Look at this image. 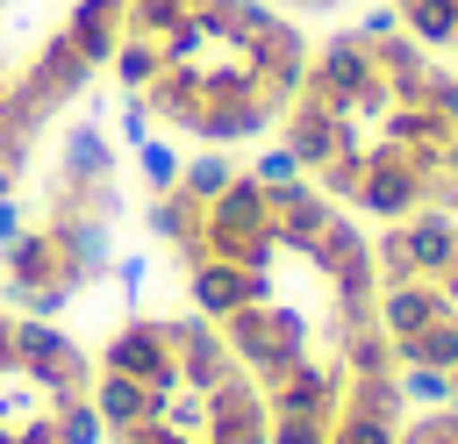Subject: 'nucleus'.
I'll list each match as a JSON object with an SVG mask.
<instances>
[{
	"label": "nucleus",
	"instance_id": "nucleus-1",
	"mask_svg": "<svg viewBox=\"0 0 458 444\" xmlns=\"http://www.w3.org/2000/svg\"><path fill=\"white\" fill-rule=\"evenodd\" d=\"M200 243H208L215 258H236V265L265 272L272 251H279V229H272V186H258L250 172H236V179L208 201V215H200Z\"/></svg>",
	"mask_w": 458,
	"mask_h": 444
},
{
	"label": "nucleus",
	"instance_id": "nucleus-2",
	"mask_svg": "<svg viewBox=\"0 0 458 444\" xmlns=\"http://www.w3.org/2000/svg\"><path fill=\"white\" fill-rule=\"evenodd\" d=\"M222 337H229L236 365H243L258 387L308 358V322H301V308H286V301H250V308H236V315L222 322Z\"/></svg>",
	"mask_w": 458,
	"mask_h": 444
},
{
	"label": "nucleus",
	"instance_id": "nucleus-3",
	"mask_svg": "<svg viewBox=\"0 0 458 444\" xmlns=\"http://www.w3.org/2000/svg\"><path fill=\"white\" fill-rule=\"evenodd\" d=\"M315 100H329V115L344 122L358 100H394L386 93V79H379V64H372V43L358 36V29H344V36H329L315 57H308V79H301Z\"/></svg>",
	"mask_w": 458,
	"mask_h": 444
},
{
	"label": "nucleus",
	"instance_id": "nucleus-4",
	"mask_svg": "<svg viewBox=\"0 0 458 444\" xmlns=\"http://www.w3.org/2000/svg\"><path fill=\"white\" fill-rule=\"evenodd\" d=\"M100 372H129V380H143L157 408L186 387V372H179V358H172V337H165V315H157V322H143V315L122 322V329L107 337V351H100Z\"/></svg>",
	"mask_w": 458,
	"mask_h": 444
},
{
	"label": "nucleus",
	"instance_id": "nucleus-5",
	"mask_svg": "<svg viewBox=\"0 0 458 444\" xmlns=\"http://www.w3.org/2000/svg\"><path fill=\"white\" fill-rule=\"evenodd\" d=\"M179 265H186L193 315H208V322H229L236 308L265 301V272H250V265H236V258H215L208 243H179Z\"/></svg>",
	"mask_w": 458,
	"mask_h": 444
},
{
	"label": "nucleus",
	"instance_id": "nucleus-6",
	"mask_svg": "<svg viewBox=\"0 0 458 444\" xmlns=\"http://www.w3.org/2000/svg\"><path fill=\"white\" fill-rule=\"evenodd\" d=\"M422 193H429V172L408 158V150H394V143H372L365 150V179H358V208L365 215H379V222H408L415 208H422Z\"/></svg>",
	"mask_w": 458,
	"mask_h": 444
},
{
	"label": "nucleus",
	"instance_id": "nucleus-7",
	"mask_svg": "<svg viewBox=\"0 0 458 444\" xmlns=\"http://www.w3.org/2000/svg\"><path fill=\"white\" fill-rule=\"evenodd\" d=\"M165 337H172V358H179V372H186L193 394H208V387H222L236 372V351L222 337V322H208V315H165Z\"/></svg>",
	"mask_w": 458,
	"mask_h": 444
},
{
	"label": "nucleus",
	"instance_id": "nucleus-8",
	"mask_svg": "<svg viewBox=\"0 0 458 444\" xmlns=\"http://www.w3.org/2000/svg\"><path fill=\"white\" fill-rule=\"evenodd\" d=\"M336 401H344V365L301 358L279 380H265V408L272 415H322V423H336Z\"/></svg>",
	"mask_w": 458,
	"mask_h": 444
},
{
	"label": "nucleus",
	"instance_id": "nucleus-9",
	"mask_svg": "<svg viewBox=\"0 0 458 444\" xmlns=\"http://www.w3.org/2000/svg\"><path fill=\"white\" fill-rule=\"evenodd\" d=\"M329 222H336V208H329V193H322V186H308V179L272 186V229H279V243H286V251L315 258V243L329 236Z\"/></svg>",
	"mask_w": 458,
	"mask_h": 444
},
{
	"label": "nucleus",
	"instance_id": "nucleus-10",
	"mask_svg": "<svg viewBox=\"0 0 458 444\" xmlns=\"http://www.w3.org/2000/svg\"><path fill=\"white\" fill-rule=\"evenodd\" d=\"M272 122H279V107H265L258 93H243V100H208L200 122H193V136H200L208 150H222V143H258Z\"/></svg>",
	"mask_w": 458,
	"mask_h": 444
},
{
	"label": "nucleus",
	"instance_id": "nucleus-11",
	"mask_svg": "<svg viewBox=\"0 0 458 444\" xmlns=\"http://www.w3.org/2000/svg\"><path fill=\"white\" fill-rule=\"evenodd\" d=\"M394 243L408 251V265H415L422 279H437V272L458 258V222L437 215V208H415L408 222H394Z\"/></svg>",
	"mask_w": 458,
	"mask_h": 444
},
{
	"label": "nucleus",
	"instance_id": "nucleus-12",
	"mask_svg": "<svg viewBox=\"0 0 458 444\" xmlns=\"http://www.w3.org/2000/svg\"><path fill=\"white\" fill-rule=\"evenodd\" d=\"M451 301L437 294V279H401V286H379V301H372V322L386 329V337H408V329H422V322H437Z\"/></svg>",
	"mask_w": 458,
	"mask_h": 444
},
{
	"label": "nucleus",
	"instance_id": "nucleus-13",
	"mask_svg": "<svg viewBox=\"0 0 458 444\" xmlns=\"http://www.w3.org/2000/svg\"><path fill=\"white\" fill-rule=\"evenodd\" d=\"M64 36H72V50L100 72V64L114 57V43H122V0H72Z\"/></svg>",
	"mask_w": 458,
	"mask_h": 444
},
{
	"label": "nucleus",
	"instance_id": "nucleus-14",
	"mask_svg": "<svg viewBox=\"0 0 458 444\" xmlns=\"http://www.w3.org/2000/svg\"><path fill=\"white\" fill-rule=\"evenodd\" d=\"M107 179H114V143H107L93 122H72V129H64L57 186H107Z\"/></svg>",
	"mask_w": 458,
	"mask_h": 444
},
{
	"label": "nucleus",
	"instance_id": "nucleus-15",
	"mask_svg": "<svg viewBox=\"0 0 458 444\" xmlns=\"http://www.w3.org/2000/svg\"><path fill=\"white\" fill-rule=\"evenodd\" d=\"M93 415L107 423V430H129V423H143L157 401H150V387L143 380H129V372H93Z\"/></svg>",
	"mask_w": 458,
	"mask_h": 444
},
{
	"label": "nucleus",
	"instance_id": "nucleus-16",
	"mask_svg": "<svg viewBox=\"0 0 458 444\" xmlns=\"http://www.w3.org/2000/svg\"><path fill=\"white\" fill-rule=\"evenodd\" d=\"M394 365H437V372H451L458 365V308H444L437 322L394 337Z\"/></svg>",
	"mask_w": 458,
	"mask_h": 444
},
{
	"label": "nucleus",
	"instance_id": "nucleus-17",
	"mask_svg": "<svg viewBox=\"0 0 458 444\" xmlns=\"http://www.w3.org/2000/svg\"><path fill=\"white\" fill-rule=\"evenodd\" d=\"M336 365H344V380H379V372H401V365H394V337H386L372 315H365V322H344V358H336Z\"/></svg>",
	"mask_w": 458,
	"mask_h": 444
},
{
	"label": "nucleus",
	"instance_id": "nucleus-18",
	"mask_svg": "<svg viewBox=\"0 0 458 444\" xmlns=\"http://www.w3.org/2000/svg\"><path fill=\"white\" fill-rule=\"evenodd\" d=\"M200 215H208V208H200L193 193H179V186L143 201V229H150V236H165L172 251H179V243H200Z\"/></svg>",
	"mask_w": 458,
	"mask_h": 444
},
{
	"label": "nucleus",
	"instance_id": "nucleus-19",
	"mask_svg": "<svg viewBox=\"0 0 458 444\" xmlns=\"http://www.w3.org/2000/svg\"><path fill=\"white\" fill-rule=\"evenodd\" d=\"M107 64H114V79H122V93H150V79L165 72V50H157V36H122Z\"/></svg>",
	"mask_w": 458,
	"mask_h": 444
},
{
	"label": "nucleus",
	"instance_id": "nucleus-20",
	"mask_svg": "<svg viewBox=\"0 0 458 444\" xmlns=\"http://www.w3.org/2000/svg\"><path fill=\"white\" fill-rule=\"evenodd\" d=\"M229 179H236V165H229L222 150H193V158L179 165V193H193L200 208H208V201H215V193H222Z\"/></svg>",
	"mask_w": 458,
	"mask_h": 444
},
{
	"label": "nucleus",
	"instance_id": "nucleus-21",
	"mask_svg": "<svg viewBox=\"0 0 458 444\" xmlns=\"http://www.w3.org/2000/svg\"><path fill=\"white\" fill-rule=\"evenodd\" d=\"M394 380H401V401H408V408H422V415H429V408H451V372H437V365H401Z\"/></svg>",
	"mask_w": 458,
	"mask_h": 444
},
{
	"label": "nucleus",
	"instance_id": "nucleus-22",
	"mask_svg": "<svg viewBox=\"0 0 458 444\" xmlns=\"http://www.w3.org/2000/svg\"><path fill=\"white\" fill-rule=\"evenodd\" d=\"M186 21V0H122V36H165Z\"/></svg>",
	"mask_w": 458,
	"mask_h": 444
},
{
	"label": "nucleus",
	"instance_id": "nucleus-23",
	"mask_svg": "<svg viewBox=\"0 0 458 444\" xmlns=\"http://www.w3.org/2000/svg\"><path fill=\"white\" fill-rule=\"evenodd\" d=\"M179 165H186V158H179L165 136L136 143V172H143V186H150V193H172V186H179Z\"/></svg>",
	"mask_w": 458,
	"mask_h": 444
},
{
	"label": "nucleus",
	"instance_id": "nucleus-24",
	"mask_svg": "<svg viewBox=\"0 0 458 444\" xmlns=\"http://www.w3.org/2000/svg\"><path fill=\"white\" fill-rule=\"evenodd\" d=\"M250 179H258V186H293V179H308V172H301V158H293L286 143H265L258 165H250Z\"/></svg>",
	"mask_w": 458,
	"mask_h": 444
},
{
	"label": "nucleus",
	"instance_id": "nucleus-25",
	"mask_svg": "<svg viewBox=\"0 0 458 444\" xmlns=\"http://www.w3.org/2000/svg\"><path fill=\"white\" fill-rule=\"evenodd\" d=\"M72 294H79V286H72V279H43V286H29V294H21V301H14V308H21V315H36V322H57V315H64V301H72Z\"/></svg>",
	"mask_w": 458,
	"mask_h": 444
},
{
	"label": "nucleus",
	"instance_id": "nucleus-26",
	"mask_svg": "<svg viewBox=\"0 0 458 444\" xmlns=\"http://www.w3.org/2000/svg\"><path fill=\"white\" fill-rule=\"evenodd\" d=\"M57 437H64V444H100L107 423L93 415V401H64V408H57Z\"/></svg>",
	"mask_w": 458,
	"mask_h": 444
},
{
	"label": "nucleus",
	"instance_id": "nucleus-27",
	"mask_svg": "<svg viewBox=\"0 0 458 444\" xmlns=\"http://www.w3.org/2000/svg\"><path fill=\"white\" fill-rule=\"evenodd\" d=\"M265 444H329V423L322 415H272Z\"/></svg>",
	"mask_w": 458,
	"mask_h": 444
},
{
	"label": "nucleus",
	"instance_id": "nucleus-28",
	"mask_svg": "<svg viewBox=\"0 0 458 444\" xmlns=\"http://www.w3.org/2000/svg\"><path fill=\"white\" fill-rule=\"evenodd\" d=\"M114 122H122V143H129V150L157 136V115H150V100H143V93H122V115H114Z\"/></svg>",
	"mask_w": 458,
	"mask_h": 444
},
{
	"label": "nucleus",
	"instance_id": "nucleus-29",
	"mask_svg": "<svg viewBox=\"0 0 458 444\" xmlns=\"http://www.w3.org/2000/svg\"><path fill=\"white\" fill-rule=\"evenodd\" d=\"M114 444H193V437H186V430H172V423H165V415L150 408L143 423H129V430H114Z\"/></svg>",
	"mask_w": 458,
	"mask_h": 444
},
{
	"label": "nucleus",
	"instance_id": "nucleus-30",
	"mask_svg": "<svg viewBox=\"0 0 458 444\" xmlns=\"http://www.w3.org/2000/svg\"><path fill=\"white\" fill-rule=\"evenodd\" d=\"M107 279L122 286V301H136V294H143V279H150V258H143V251H114Z\"/></svg>",
	"mask_w": 458,
	"mask_h": 444
},
{
	"label": "nucleus",
	"instance_id": "nucleus-31",
	"mask_svg": "<svg viewBox=\"0 0 458 444\" xmlns=\"http://www.w3.org/2000/svg\"><path fill=\"white\" fill-rule=\"evenodd\" d=\"M358 36H365V43L401 36V7H365V14H358Z\"/></svg>",
	"mask_w": 458,
	"mask_h": 444
},
{
	"label": "nucleus",
	"instance_id": "nucleus-32",
	"mask_svg": "<svg viewBox=\"0 0 458 444\" xmlns=\"http://www.w3.org/2000/svg\"><path fill=\"white\" fill-rule=\"evenodd\" d=\"M21 229H29V215H21V201L7 193V201H0V243H14Z\"/></svg>",
	"mask_w": 458,
	"mask_h": 444
},
{
	"label": "nucleus",
	"instance_id": "nucleus-33",
	"mask_svg": "<svg viewBox=\"0 0 458 444\" xmlns=\"http://www.w3.org/2000/svg\"><path fill=\"white\" fill-rule=\"evenodd\" d=\"M437 294H444V301H451V308H458V258H451V265H444V272H437Z\"/></svg>",
	"mask_w": 458,
	"mask_h": 444
},
{
	"label": "nucleus",
	"instance_id": "nucleus-34",
	"mask_svg": "<svg viewBox=\"0 0 458 444\" xmlns=\"http://www.w3.org/2000/svg\"><path fill=\"white\" fill-rule=\"evenodd\" d=\"M286 7H315V14H336L344 0H286Z\"/></svg>",
	"mask_w": 458,
	"mask_h": 444
},
{
	"label": "nucleus",
	"instance_id": "nucleus-35",
	"mask_svg": "<svg viewBox=\"0 0 458 444\" xmlns=\"http://www.w3.org/2000/svg\"><path fill=\"white\" fill-rule=\"evenodd\" d=\"M451 408H458V365H451Z\"/></svg>",
	"mask_w": 458,
	"mask_h": 444
},
{
	"label": "nucleus",
	"instance_id": "nucleus-36",
	"mask_svg": "<svg viewBox=\"0 0 458 444\" xmlns=\"http://www.w3.org/2000/svg\"><path fill=\"white\" fill-rule=\"evenodd\" d=\"M451 72H458V64H451Z\"/></svg>",
	"mask_w": 458,
	"mask_h": 444
}]
</instances>
